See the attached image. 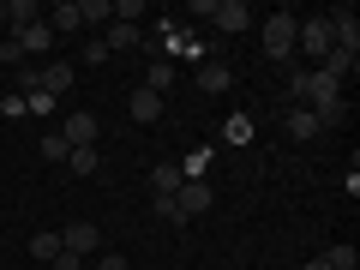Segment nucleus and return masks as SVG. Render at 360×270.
<instances>
[{
  "mask_svg": "<svg viewBox=\"0 0 360 270\" xmlns=\"http://www.w3.org/2000/svg\"><path fill=\"white\" fill-rule=\"evenodd\" d=\"M295 37H300V18L295 13H270L264 30H258V42H264L270 60H288V54H295Z\"/></svg>",
  "mask_w": 360,
  "mask_h": 270,
  "instance_id": "obj_1",
  "label": "nucleus"
},
{
  "mask_svg": "<svg viewBox=\"0 0 360 270\" xmlns=\"http://www.w3.org/2000/svg\"><path fill=\"white\" fill-rule=\"evenodd\" d=\"M198 18H210V25L217 30H246L252 25V6H246V0H198Z\"/></svg>",
  "mask_w": 360,
  "mask_h": 270,
  "instance_id": "obj_2",
  "label": "nucleus"
},
{
  "mask_svg": "<svg viewBox=\"0 0 360 270\" xmlns=\"http://www.w3.org/2000/svg\"><path fill=\"white\" fill-rule=\"evenodd\" d=\"M60 246L72 258H90V252H103V234H96V222H66L60 229Z\"/></svg>",
  "mask_w": 360,
  "mask_h": 270,
  "instance_id": "obj_3",
  "label": "nucleus"
},
{
  "mask_svg": "<svg viewBox=\"0 0 360 270\" xmlns=\"http://www.w3.org/2000/svg\"><path fill=\"white\" fill-rule=\"evenodd\" d=\"M324 18H330V42H336V49L360 54V18L348 13V6H336V13H324Z\"/></svg>",
  "mask_w": 360,
  "mask_h": 270,
  "instance_id": "obj_4",
  "label": "nucleus"
},
{
  "mask_svg": "<svg viewBox=\"0 0 360 270\" xmlns=\"http://www.w3.org/2000/svg\"><path fill=\"white\" fill-rule=\"evenodd\" d=\"M295 42H300V49H307V54H312V60H324V54L336 49V42H330V18H307Z\"/></svg>",
  "mask_w": 360,
  "mask_h": 270,
  "instance_id": "obj_5",
  "label": "nucleus"
},
{
  "mask_svg": "<svg viewBox=\"0 0 360 270\" xmlns=\"http://www.w3.org/2000/svg\"><path fill=\"white\" fill-rule=\"evenodd\" d=\"M174 205H180V217H186V222H193V217H205V210H210V186H205V180H180Z\"/></svg>",
  "mask_w": 360,
  "mask_h": 270,
  "instance_id": "obj_6",
  "label": "nucleus"
},
{
  "mask_svg": "<svg viewBox=\"0 0 360 270\" xmlns=\"http://www.w3.org/2000/svg\"><path fill=\"white\" fill-rule=\"evenodd\" d=\"M18 49H25V60H30V54H49V49H54L49 18H37V25H25V30H18Z\"/></svg>",
  "mask_w": 360,
  "mask_h": 270,
  "instance_id": "obj_7",
  "label": "nucleus"
},
{
  "mask_svg": "<svg viewBox=\"0 0 360 270\" xmlns=\"http://www.w3.org/2000/svg\"><path fill=\"white\" fill-rule=\"evenodd\" d=\"M60 139H66V150H78V144H96V115H66Z\"/></svg>",
  "mask_w": 360,
  "mask_h": 270,
  "instance_id": "obj_8",
  "label": "nucleus"
},
{
  "mask_svg": "<svg viewBox=\"0 0 360 270\" xmlns=\"http://www.w3.org/2000/svg\"><path fill=\"white\" fill-rule=\"evenodd\" d=\"M127 115H132V120H144V127H150V120L162 115V96H156V90H144V84H139V90H132V96H127Z\"/></svg>",
  "mask_w": 360,
  "mask_h": 270,
  "instance_id": "obj_9",
  "label": "nucleus"
},
{
  "mask_svg": "<svg viewBox=\"0 0 360 270\" xmlns=\"http://www.w3.org/2000/svg\"><path fill=\"white\" fill-rule=\"evenodd\" d=\"M49 30H54V37H72V30H84L78 0H60V6H54V13H49Z\"/></svg>",
  "mask_w": 360,
  "mask_h": 270,
  "instance_id": "obj_10",
  "label": "nucleus"
},
{
  "mask_svg": "<svg viewBox=\"0 0 360 270\" xmlns=\"http://www.w3.org/2000/svg\"><path fill=\"white\" fill-rule=\"evenodd\" d=\"M37 18H42V6H37V0H6V37H18V30H25V25H37Z\"/></svg>",
  "mask_w": 360,
  "mask_h": 270,
  "instance_id": "obj_11",
  "label": "nucleus"
},
{
  "mask_svg": "<svg viewBox=\"0 0 360 270\" xmlns=\"http://www.w3.org/2000/svg\"><path fill=\"white\" fill-rule=\"evenodd\" d=\"M150 193L156 198H174L180 193V162H156L150 168Z\"/></svg>",
  "mask_w": 360,
  "mask_h": 270,
  "instance_id": "obj_12",
  "label": "nucleus"
},
{
  "mask_svg": "<svg viewBox=\"0 0 360 270\" xmlns=\"http://www.w3.org/2000/svg\"><path fill=\"white\" fill-rule=\"evenodd\" d=\"M229 84H234V72H229V66H217V60H210V66H198V90H205V96H222Z\"/></svg>",
  "mask_w": 360,
  "mask_h": 270,
  "instance_id": "obj_13",
  "label": "nucleus"
},
{
  "mask_svg": "<svg viewBox=\"0 0 360 270\" xmlns=\"http://www.w3.org/2000/svg\"><path fill=\"white\" fill-rule=\"evenodd\" d=\"M37 72H42V90H49V96H60V90H72V66H66V60H54V66H37Z\"/></svg>",
  "mask_w": 360,
  "mask_h": 270,
  "instance_id": "obj_14",
  "label": "nucleus"
},
{
  "mask_svg": "<svg viewBox=\"0 0 360 270\" xmlns=\"http://www.w3.org/2000/svg\"><path fill=\"white\" fill-rule=\"evenodd\" d=\"M66 168H72V174H96V168H103V150H96V144H78V150H66Z\"/></svg>",
  "mask_w": 360,
  "mask_h": 270,
  "instance_id": "obj_15",
  "label": "nucleus"
},
{
  "mask_svg": "<svg viewBox=\"0 0 360 270\" xmlns=\"http://www.w3.org/2000/svg\"><path fill=\"white\" fill-rule=\"evenodd\" d=\"M30 258H42V270H49L54 258H60V234H54V229H42V234H30Z\"/></svg>",
  "mask_w": 360,
  "mask_h": 270,
  "instance_id": "obj_16",
  "label": "nucleus"
},
{
  "mask_svg": "<svg viewBox=\"0 0 360 270\" xmlns=\"http://www.w3.org/2000/svg\"><path fill=\"white\" fill-rule=\"evenodd\" d=\"M354 66H360V54H342V49H330V54H324V60H319V72H330L336 84H342V78L354 72Z\"/></svg>",
  "mask_w": 360,
  "mask_h": 270,
  "instance_id": "obj_17",
  "label": "nucleus"
},
{
  "mask_svg": "<svg viewBox=\"0 0 360 270\" xmlns=\"http://www.w3.org/2000/svg\"><path fill=\"white\" fill-rule=\"evenodd\" d=\"M139 42H144V30H139V25H108V37H103V49L115 54V49H139Z\"/></svg>",
  "mask_w": 360,
  "mask_h": 270,
  "instance_id": "obj_18",
  "label": "nucleus"
},
{
  "mask_svg": "<svg viewBox=\"0 0 360 270\" xmlns=\"http://www.w3.org/2000/svg\"><path fill=\"white\" fill-rule=\"evenodd\" d=\"M288 139H319V120H312V108H295V115H288Z\"/></svg>",
  "mask_w": 360,
  "mask_h": 270,
  "instance_id": "obj_19",
  "label": "nucleus"
},
{
  "mask_svg": "<svg viewBox=\"0 0 360 270\" xmlns=\"http://www.w3.org/2000/svg\"><path fill=\"white\" fill-rule=\"evenodd\" d=\"M84 25H115V0H78Z\"/></svg>",
  "mask_w": 360,
  "mask_h": 270,
  "instance_id": "obj_20",
  "label": "nucleus"
},
{
  "mask_svg": "<svg viewBox=\"0 0 360 270\" xmlns=\"http://www.w3.org/2000/svg\"><path fill=\"white\" fill-rule=\"evenodd\" d=\"M168 84H174V66H168V60H150V72H144V90H156V96H162Z\"/></svg>",
  "mask_w": 360,
  "mask_h": 270,
  "instance_id": "obj_21",
  "label": "nucleus"
},
{
  "mask_svg": "<svg viewBox=\"0 0 360 270\" xmlns=\"http://www.w3.org/2000/svg\"><path fill=\"white\" fill-rule=\"evenodd\" d=\"M319 258H324L330 270H360V252H354V246H330V252H319Z\"/></svg>",
  "mask_w": 360,
  "mask_h": 270,
  "instance_id": "obj_22",
  "label": "nucleus"
},
{
  "mask_svg": "<svg viewBox=\"0 0 360 270\" xmlns=\"http://www.w3.org/2000/svg\"><path fill=\"white\" fill-rule=\"evenodd\" d=\"M210 168V150H193V156H180V180H205Z\"/></svg>",
  "mask_w": 360,
  "mask_h": 270,
  "instance_id": "obj_23",
  "label": "nucleus"
},
{
  "mask_svg": "<svg viewBox=\"0 0 360 270\" xmlns=\"http://www.w3.org/2000/svg\"><path fill=\"white\" fill-rule=\"evenodd\" d=\"M222 139H229V144H246V139H252V120H246V115H229V127H222Z\"/></svg>",
  "mask_w": 360,
  "mask_h": 270,
  "instance_id": "obj_24",
  "label": "nucleus"
},
{
  "mask_svg": "<svg viewBox=\"0 0 360 270\" xmlns=\"http://www.w3.org/2000/svg\"><path fill=\"white\" fill-rule=\"evenodd\" d=\"M144 18V0H115V25H139Z\"/></svg>",
  "mask_w": 360,
  "mask_h": 270,
  "instance_id": "obj_25",
  "label": "nucleus"
},
{
  "mask_svg": "<svg viewBox=\"0 0 360 270\" xmlns=\"http://www.w3.org/2000/svg\"><path fill=\"white\" fill-rule=\"evenodd\" d=\"M84 270H132V264H127L120 252H90V264H84Z\"/></svg>",
  "mask_w": 360,
  "mask_h": 270,
  "instance_id": "obj_26",
  "label": "nucleus"
},
{
  "mask_svg": "<svg viewBox=\"0 0 360 270\" xmlns=\"http://www.w3.org/2000/svg\"><path fill=\"white\" fill-rule=\"evenodd\" d=\"M0 66H13V72L25 66V49H18V37H6V42H0Z\"/></svg>",
  "mask_w": 360,
  "mask_h": 270,
  "instance_id": "obj_27",
  "label": "nucleus"
},
{
  "mask_svg": "<svg viewBox=\"0 0 360 270\" xmlns=\"http://www.w3.org/2000/svg\"><path fill=\"white\" fill-rule=\"evenodd\" d=\"M156 217H162L168 229H180V222H186V217H180V205H174V198H156Z\"/></svg>",
  "mask_w": 360,
  "mask_h": 270,
  "instance_id": "obj_28",
  "label": "nucleus"
},
{
  "mask_svg": "<svg viewBox=\"0 0 360 270\" xmlns=\"http://www.w3.org/2000/svg\"><path fill=\"white\" fill-rule=\"evenodd\" d=\"M42 156H49V162H66V139H60V132H49V139H42Z\"/></svg>",
  "mask_w": 360,
  "mask_h": 270,
  "instance_id": "obj_29",
  "label": "nucleus"
},
{
  "mask_svg": "<svg viewBox=\"0 0 360 270\" xmlns=\"http://www.w3.org/2000/svg\"><path fill=\"white\" fill-rule=\"evenodd\" d=\"M0 115H13V120H25L30 108H25V96H13V90H6V103H0Z\"/></svg>",
  "mask_w": 360,
  "mask_h": 270,
  "instance_id": "obj_30",
  "label": "nucleus"
},
{
  "mask_svg": "<svg viewBox=\"0 0 360 270\" xmlns=\"http://www.w3.org/2000/svg\"><path fill=\"white\" fill-rule=\"evenodd\" d=\"M25 108H30V115H49V108H54V96H49V90H37V96H25Z\"/></svg>",
  "mask_w": 360,
  "mask_h": 270,
  "instance_id": "obj_31",
  "label": "nucleus"
},
{
  "mask_svg": "<svg viewBox=\"0 0 360 270\" xmlns=\"http://www.w3.org/2000/svg\"><path fill=\"white\" fill-rule=\"evenodd\" d=\"M49 270H84V258H72V252H66V246H60V258H54Z\"/></svg>",
  "mask_w": 360,
  "mask_h": 270,
  "instance_id": "obj_32",
  "label": "nucleus"
},
{
  "mask_svg": "<svg viewBox=\"0 0 360 270\" xmlns=\"http://www.w3.org/2000/svg\"><path fill=\"white\" fill-rule=\"evenodd\" d=\"M300 270H330V264H324V258H307V264H300Z\"/></svg>",
  "mask_w": 360,
  "mask_h": 270,
  "instance_id": "obj_33",
  "label": "nucleus"
},
{
  "mask_svg": "<svg viewBox=\"0 0 360 270\" xmlns=\"http://www.w3.org/2000/svg\"><path fill=\"white\" fill-rule=\"evenodd\" d=\"M0 25H6V0H0Z\"/></svg>",
  "mask_w": 360,
  "mask_h": 270,
  "instance_id": "obj_34",
  "label": "nucleus"
}]
</instances>
